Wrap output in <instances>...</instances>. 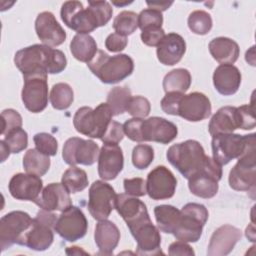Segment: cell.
Listing matches in <instances>:
<instances>
[{
    "label": "cell",
    "mask_w": 256,
    "mask_h": 256,
    "mask_svg": "<svg viewBox=\"0 0 256 256\" xmlns=\"http://www.w3.org/2000/svg\"><path fill=\"white\" fill-rule=\"evenodd\" d=\"M166 157L186 179L203 172L222 176L221 165L207 156L202 145L196 140H186L172 145L167 150Z\"/></svg>",
    "instance_id": "1"
},
{
    "label": "cell",
    "mask_w": 256,
    "mask_h": 256,
    "mask_svg": "<svg viewBox=\"0 0 256 256\" xmlns=\"http://www.w3.org/2000/svg\"><path fill=\"white\" fill-rule=\"evenodd\" d=\"M60 14L67 27L78 34H89L109 22L113 9L107 1H89L87 8L80 1H66L61 6Z\"/></svg>",
    "instance_id": "2"
},
{
    "label": "cell",
    "mask_w": 256,
    "mask_h": 256,
    "mask_svg": "<svg viewBox=\"0 0 256 256\" xmlns=\"http://www.w3.org/2000/svg\"><path fill=\"white\" fill-rule=\"evenodd\" d=\"M14 63L23 75L37 72L58 74L66 68L67 59L61 50L44 44H34L18 50Z\"/></svg>",
    "instance_id": "3"
},
{
    "label": "cell",
    "mask_w": 256,
    "mask_h": 256,
    "mask_svg": "<svg viewBox=\"0 0 256 256\" xmlns=\"http://www.w3.org/2000/svg\"><path fill=\"white\" fill-rule=\"evenodd\" d=\"M87 66L105 84L119 83L130 76L134 70V62L129 55L110 56L103 50H98Z\"/></svg>",
    "instance_id": "4"
},
{
    "label": "cell",
    "mask_w": 256,
    "mask_h": 256,
    "mask_svg": "<svg viewBox=\"0 0 256 256\" xmlns=\"http://www.w3.org/2000/svg\"><path fill=\"white\" fill-rule=\"evenodd\" d=\"M208 220V210L203 204L187 203L180 210L172 234L177 240L197 242Z\"/></svg>",
    "instance_id": "5"
},
{
    "label": "cell",
    "mask_w": 256,
    "mask_h": 256,
    "mask_svg": "<svg viewBox=\"0 0 256 256\" xmlns=\"http://www.w3.org/2000/svg\"><path fill=\"white\" fill-rule=\"evenodd\" d=\"M112 116L107 103H100L94 109L84 106L76 111L73 125L80 134L101 140L112 121Z\"/></svg>",
    "instance_id": "6"
},
{
    "label": "cell",
    "mask_w": 256,
    "mask_h": 256,
    "mask_svg": "<svg viewBox=\"0 0 256 256\" xmlns=\"http://www.w3.org/2000/svg\"><path fill=\"white\" fill-rule=\"evenodd\" d=\"M255 136L250 139L246 150L229 173V185L236 191H254L256 184Z\"/></svg>",
    "instance_id": "7"
},
{
    "label": "cell",
    "mask_w": 256,
    "mask_h": 256,
    "mask_svg": "<svg viewBox=\"0 0 256 256\" xmlns=\"http://www.w3.org/2000/svg\"><path fill=\"white\" fill-rule=\"evenodd\" d=\"M57 215L51 211L41 209L38 211L32 224L22 242V246H26L35 251H44L48 249L54 240V225Z\"/></svg>",
    "instance_id": "8"
},
{
    "label": "cell",
    "mask_w": 256,
    "mask_h": 256,
    "mask_svg": "<svg viewBox=\"0 0 256 256\" xmlns=\"http://www.w3.org/2000/svg\"><path fill=\"white\" fill-rule=\"evenodd\" d=\"M253 136H255V133L249 135L221 133L212 136L213 159L222 166L228 164L235 158H239L246 150Z\"/></svg>",
    "instance_id": "9"
},
{
    "label": "cell",
    "mask_w": 256,
    "mask_h": 256,
    "mask_svg": "<svg viewBox=\"0 0 256 256\" xmlns=\"http://www.w3.org/2000/svg\"><path fill=\"white\" fill-rule=\"evenodd\" d=\"M33 218L24 211H12L0 220V247L5 251L14 244L22 245Z\"/></svg>",
    "instance_id": "10"
},
{
    "label": "cell",
    "mask_w": 256,
    "mask_h": 256,
    "mask_svg": "<svg viewBox=\"0 0 256 256\" xmlns=\"http://www.w3.org/2000/svg\"><path fill=\"white\" fill-rule=\"evenodd\" d=\"M47 73L37 72L23 75L22 101L26 109L32 113L42 112L48 104Z\"/></svg>",
    "instance_id": "11"
},
{
    "label": "cell",
    "mask_w": 256,
    "mask_h": 256,
    "mask_svg": "<svg viewBox=\"0 0 256 256\" xmlns=\"http://www.w3.org/2000/svg\"><path fill=\"white\" fill-rule=\"evenodd\" d=\"M116 193L114 188L101 180L94 181L89 188L88 210L91 216L100 221L107 219L115 209Z\"/></svg>",
    "instance_id": "12"
},
{
    "label": "cell",
    "mask_w": 256,
    "mask_h": 256,
    "mask_svg": "<svg viewBox=\"0 0 256 256\" xmlns=\"http://www.w3.org/2000/svg\"><path fill=\"white\" fill-rule=\"evenodd\" d=\"M88 221L82 210L71 205L61 212L54 225V231L64 240L75 242L86 235Z\"/></svg>",
    "instance_id": "13"
},
{
    "label": "cell",
    "mask_w": 256,
    "mask_h": 256,
    "mask_svg": "<svg viewBox=\"0 0 256 256\" xmlns=\"http://www.w3.org/2000/svg\"><path fill=\"white\" fill-rule=\"evenodd\" d=\"M99 152V146L94 141L72 137L64 143L62 157L64 162L70 166L78 164L90 166L98 160Z\"/></svg>",
    "instance_id": "14"
},
{
    "label": "cell",
    "mask_w": 256,
    "mask_h": 256,
    "mask_svg": "<svg viewBox=\"0 0 256 256\" xmlns=\"http://www.w3.org/2000/svg\"><path fill=\"white\" fill-rule=\"evenodd\" d=\"M115 209L126 222L130 232L151 221L144 202L126 193L117 195Z\"/></svg>",
    "instance_id": "15"
},
{
    "label": "cell",
    "mask_w": 256,
    "mask_h": 256,
    "mask_svg": "<svg viewBox=\"0 0 256 256\" xmlns=\"http://www.w3.org/2000/svg\"><path fill=\"white\" fill-rule=\"evenodd\" d=\"M211 110L210 100L205 94L191 92L185 95L182 93L177 104L176 116L190 122H198L208 118L211 115Z\"/></svg>",
    "instance_id": "16"
},
{
    "label": "cell",
    "mask_w": 256,
    "mask_h": 256,
    "mask_svg": "<svg viewBox=\"0 0 256 256\" xmlns=\"http://www.w3.org/2000/svg\"><path fill=\"white\" fill-rule=\"evenodd\" d=\"M176 186V177L165 166H157L147 175L146 192L153 200H165L173 197Z\"/></svg>",
    "instance_id": "17"
},
{
    "label": "cell",
    "mask_w": 256,
    "mask_h": 256,
    "mask_svg": "<svg viewBox=\"0 0 256 256\" xmlns=\"http://www.w3.org/2000/svg\"><path fill=\"white\" fill-rule=\"evenodd\" d=\"M141 142H158L161 144H168L173 141L177 134V126L162 117H150L142 119L141 127Z\"/></svg>",
    "instance_id": "18"
},
{
    "label": "cell",
    "mask_w": 256,
    "mask_h": 256,
    "mask_svg": "<svg viewBox=\"0 0 256 256\" xmlns=\"http://www.w3.org/2000/svg\"><path fill=\"white\" fill-rule=\"evenodd\" d=\"M236 129L246 130L241 107H221L212 116L208 125L211 136L221 133H233Z\"/></svg>",
    "instance_id": "19"
},
{
    "label": "cell",
    "mask_w": 256,
    "mask_h": 256,
    "mask_svg": "<svg viewBox=\"0 0 256 256\" xmlns=\"http://www.w3.org/2000/svg\"><path fill=\"white\" fill-rule=\"evenodd\" d=\"M43 188L40 176L34 174L17 173L9 181L8 189L11 196L17 200L35 201Z\"/></svg>",
    "instance_id": "20"
},
{
    "label": "cell",
    "mask_w": 256,
    "mask_h": 256,
    "mask_svg": "<svg viewBox=\"0 0 256 256\" xmlns=\"http://www.w3.org/2000/svg\"><path fill=\"white\" fill-rule=\"evenodd\" d=\"M124 166L123 152L118 144L104 143L98 156V174L104 180H113Z\"/></svg>",
    "instance_id": "21"
},
{
    "label": "cell",
    "mask_w": 256,
    "mask_h": 256,
    "mask_svg": "<svg viewBox=\"0 0 256 256\" xmlns=\"http://www.w3.org/2000/svg\"><path fill=\"white\" fill-rule=\"evenodd\" d=\"M35 31L44 45L59 46L66 39V32L58 23L53 13L44 11L38 14L35 20Z\"/></svg>",
    "instance_id": "22"
},
{
    "label": "cell",
    "mask_w": 256,
    "mask_h": 256,
    "mask_svg": "<svg viewBox=\"0 0 256 256\" xmlns=\"http://www.w3.org/2000/svg\"><path fill=\"white\" fill-rule=\"evenodd\" d=\"M241 239L240 229L225 224L217 228L209 241L207 248V255L209 256H223L229 254L236 243Z\"/></svg>",
    "instance_id": "23"
},
{
    "label": "cell",
    "mask_w": 256,
    "mask_h": 256,
    "mask_svg": "<svg viewBox=\"0 0 256 256\" xmlns=\"http://www.w3.org/2000/svg\"><path fill=\"white\" fill-rule=\"evenodd\" d=\"M34 203L47 211H64L72 205L67 189L62 183H50L40 193Z\"/></svg>",
    "instance_id": "24"
},
{
    "label": "cell",
    "mask_w": 256,
    "mask_h": 256,
    "mask_svg": "<svg viewBox=\"0 0 256 256\" xmlns=\"http://www.w3.org/2000/svg\"><path fill=\"white\" fill-rule=\"evenodd\" d=\"M137 242L136 254L138 255H158L161 251V236L159 229L149 221L131 232Z\"/></svg>",
    "instance_id": "25"
},
{
    "label": "cell",
    "mask_w": 256,
    "mask_h": 256,
    "mask_svg": "<svg viewBox=\"0 0 256 256\" xmlns=\"http://www.w3.org/2000/svg\"><path fill=\"white\" fill-rule=\"evenodd\" d=\"M186 51V43L184 38L177 33H169L164 36L157 46V58L167 66L177 64Z\"/></svg>",
    "instance_id": "26"
},
{
    "label": "cell",
    "mask_w": 256,
    "mask_h": 256,
    "mask_svg": "<svg viewBox=\"0 0 256 256\" xmlns=\"http://www.w3.org/2000/svg\"><path fill=\"white\" fill-rule=\"evenodd\" d=\"M213 84L221 95H233L240 87L241 73L233 64H220L214 70Z\"/></svg>",
    "instance_id": "27"
},
{
    "label": "cell",
    "mask_w": 256,
    "mask_h": 256,
    "mask_svg": "<svg viewBox=\"0 0 256 256\" xmlns=\"http://www.w3.org/2000/svg\"><path fill=\"white\" fill-rule=\"evenodd\" d=\"M94 240L102 255H111L120 240L118 227L107 219L100 220L95 227Z\"/></svg>",
    "instance_id": "28"
},
{
    "label": "cell",
    "mask_w": 256,
    "mask_h": 256,
    "mask_svg": "<svg viewBox=\"0 0 256 256\" xmlns=\"http://www.w3.org/2000/svg\"><path fill=\"white\" fill-rule=\"evenodd\" d=\"M209 52L220 64H233L240 53L239 45L228 37H217L210 41Z\"/></svg>",
    "instance_id": "29"
},
{
    "label": "cell",
    "mask_w": 256,
    "mask_h": 256,
    "mask_svg": "<svg viewBox=\"0 0 256 256\" xmlns=\"http://www.w3.org/2000/svg\"><path fill=\"white\" fill-rule=\"evenodd\" d=\"M221 177L210 172L200 173L188 179L189 190L197 197L204 199L212 198L218 192V182L221 180Z\"/></svg>",
    "instance_id": "30"
},
{
    "label": "cell",
    "mask_w": 256,
    "mask_h": 256,
    "mask_svg": "<svg viewBox=\"0 0 256 256\" xmlns=\"http://www.w3.org/2000/svg\"><path fill=\"white\" fill-rule=\"evenodd\" d=\"M70 51L73 57L81 62L88 63L97 53V44L89 34H76L70 42Z\"/></svg>",
    "instance_id": "31"
},
{
    "label": "cell",
    "mask_w": 256,
    "mask_h": 256,
    "mask_svg": "<svg viewBox=\"0 0 256 256\" xmlns=\"http://www.w3.org/2000/svg\"><path fill=\"white\" fill-rule=\"evenodd\" d=\"M191 85V74L187 69L176 68L168 72L163 79V89L166 93L186 92Z\"/></svg>",
    "instance_id": "32"
},
{
    "label": "cell",
    "mask_w": 256,
    "mask_h": 256,
    "mask_svg": "<svg viewBox=\"0 0 256 256\" xmlns=\"http://www.w3.org/2000/svg\"><path fill=\"white\" fill-rule=\"evenodd\" d=\"M50 159L37 149H29L23 156L24 170L29 174L43 176L50 168Z\"/></svg>",
    "instance_id": "33"
},
{
    "label": "cell",
    "mask_w": 256,
    "mask_h": 256,
    "mask_svg": "<svg viewBox=\"0 0 256 256\" xmlns=\"http://www.w3.org/2000/svg\"><path fill=\"white\" fill-rule=\"evenodd\" d=\"M180 210L172 205H158L154 208V215L158 229L164 233L172 234Z\"/></svg>",
    "instance_id": "34"
},
{
    "label": "cell",
    "mask_w": 256,
    "mask_h": 256,
    "mask_svg": "<svg viewBox=\"0 0 256 256\" xmlns=\"http://www.w3.org/2000/svg\"><path fill=\"white\" fill-rule=\"evenodd\" d=\"M61 183L69 193H77L88 186V177L83 169L71 166L63 173Z\"/></svg>",
    "instance_id": "35"
},
{
    "label": "cell",
    "mask_w": 256,
    "mask_h": 256,
    "mask_svg": "<svg viewBox=\"0 0 256 256\" xmlns=\"http://www.w3.org/2000/svg\"><path fill=\"white\" fill-rule=\"evenodd\" d=\"M131 96V91L127 86H116L108 92L106 103L108 104L113 116L123 114L126 111V107Z\"/></svg>",
    "instance_id": "36"
},
{
    "label": "cell",
    "mask_w": 256,
    "mask_h": 256,
    "mask_svg": "<svg viewBox=\"0 0 256 256\" xmlns=\"http://www.w3.org/2000/svg\"><path fill=\"white\" fill-rule=\"evenodd\" d=\"M50 103L57 110H65L70 107L74 100V93L67 83H56L53 85L50 95Z\"/></svg>",
    "instance_id": "37"
},
{
    "label": "cell",
    "mask_w": 256,
    "mask_h": 256,
    "mask_svg": "<svg viewBox=\"0 0 256 256\" xmlns=\"http://www.w3.org/2000/svg\"><path fill=\"white\" fill-rule=\"evenodd\" d=\"M113 28L120 35H131L138 28V15L133 11L120 12L114 18Z\"/></svg>",
    "instance_id": "38"
},
{
    "label": "cell",
    "mask_w": 256,
    "mask_h": 256,
    "mask_svg": "<svg viewBox=\"0 0 256 256\" xmlns=\"http://www.w3.org/2000/svg\"><path fill=\"white\" fill-rule=\"evenodd\" d=\"M213 25L211 15L203 10H195L188 17L189 29L197 35H205L209 33Z\"/></svg>",
    "instance_id": "39"
},
{
    "label": "cell",
    "mask_w": 256,
    "mask_h": 256,
    "mask_svg": "<svg viewBox=\"0 0 256 256\" xmlns=\"http://www.w3.org/2000/svg\"><path fill=\"white\" fill-rule=\"evenodd\" d=\"M4 136V142L11 153H19L28 145V134L21 127L9 131Z\"/></svg>",
    "instance_id": "40"
},
{
    "label": "cell",
    "mask_w": 256,
    "mask_h": 256,
    "mask_svg": "<svg viewBox=\"0 0 256 256\" xmlns=\"http://www.w3.org/2000/svg\"><path fill=\"white\" fill-rule=\"evenodd\" d=\"M154 159V150L150 145L138 144L132 151V163L137 169H146Z\"/></svg>",
    "instance_id": "41"
},
{
    "label": "cell",
    "mask_w": 256,
    "mask_h": 256,
    "mask_svg": "<svg viewBox=\"0 0 256 256\" xmlns=\"http://www.w3.org/2000/svg\"><path fill=\"white\" fill-rule=\"evenodd\" d=\"M163 16L160 11L154 9H144L138 15V27L141 31L154 29V28H162Z\"/></svg>",
    "instance_id": "42"
},
{
    "label": "cell",
    "mask_w": 256,
    "mask_h": 256,
    "mask_svg": "<svg viewBox=\"0 0 256 256\" xmlns=\"http://www.w3.org/2000/svg\"><path fill=\"white\" fill-rule=\"evenodd\" d=\"M36 149L48 156H55L58 150V142L54 136L49 133H37L33 137Z\"/></svg>",
    "instance_id": "43"
},
{
    "label": "cell",
    "mask_w": 256,
    "mask_h": 256,
    "mask_svg": "<svg viewBox=\"0 0 256 256\" xmlns=\"http://www.w3.org/2000/svg\"><path fill=\"white\" fill-rule=\"evenodd\" d=\"M150 110L149 100L142 96H131L126 107V111L134 118H144L149 115Z\"/></svg>",
    "instance_id": "44"
},
{
    "label": "cell",
    "mask_w": 256,
    "mask_h": 256,
    "mask_svg": "<svg viewBox=\"0 0 256 256\" xmlns=\"http://www.w3.org/2000/svg\"><path fill=\"white\" fill-rule=\"evenodd\" d=\"M2 118V130L1 134L5 135L9 131L20 128L22 126V117L14 109H5L1 113Z\"/></svg>",
    "instance_id": "45"
},
{
    "label": "cell",
    "mask_w": 256,
    "mask_h": 256,
    "mask_svg": "<svg viewBox=\"0 0 256 256\" xmlns=\"http://www.w3.org/2000/svg\"><path fill=\"white\" fill-rule=\"evenodd\" d=\"M124 137V130L123 125H121L117 121H111L108 128L106 129L102 141L104 143H111V144H118L120 141H122Z\"/></svg>",
    "instance_id": "46"
},
{
    "label": "cell",
    "mask_w": 256,
    "mask_h": 256,
    "mask_svg": "<svg viewBox=\"0 0 256 256\" xmlns=\"http://www.w3.org/2000/svg\"><path fill=\"white\" fill-rule=\"evenodd\" d=\"M124 190L125 193L134 197L144 196L146 192V182L144 179L136 177L131 179H124Z\"/></svg>",
    "instance_id": "47"
},
{
    "label": "cell",
    "mask_w": 256,
    "mask_h": 256,
    "mask_svg": "<svg viewBox=\"0 0 256 256\" xmlns=\"http://www.w3.org/2000/svg\"><path fill=\"white\" fill-rule=\"evenodd\" d=\"M143 118H132L123 124L124 134L132 141L141 142V122Z\"/></svg>",
    "instance_id": "48"
},
{
    "label": "cell",
    "mask_w": 256,
    "mask_h": 256,
    "mask_svg": "<svg viewBox=\"0 0 256 256\" xmlns=\"http://www.w3.org/2000/svg\"><path fill=\"white\" fill-rule=\"evenodd\" d=\"M165 32L162 28H154L149 30H144L141 32L142 42L150 47L158 46L161 40L164 38Z\"/></svg>",
    "instance_id": "49"
},
{
    "label": "cell",
    "mask_w": 256,
    "mask_h": 256,
    "mask_svg": "<svg viewBox=\"0 0 256 256\" xmlns=\"http://www.w3.org/2000/svg\"><path fill=\"white\" fill-rule=\"evenodd\" d=\"M127 38L126 36L120 35L118 33H111L107 36L105 40V47L110 52H120L124 50L127 46Z\"/></svg>",
    "instance_id": "50"
},
{
    "label": "cell",
    "mask_w": 256,
    "mask_h": 256,
    "mask_svg": "<svg viewBox=\"0 0 256 256\" xmlns=\"http://www.w3.org/2000/svg\"><path fill=\"white\" fill-rule=\"evenodd\" d=\"M168 253L171 256H176V255H187V256H193L195 254L194 250L192 247L187 244L184 241H175L170 244Z\"/></svg>",
    "instance_id": "51"
},
{
    "label": "cell",
    "mask_w": 256,
    "mask_h": 256,
    "mask_svg": "<svg viewBox=\"0 0 256 256\" xmlns=\"http://www.w3.org/2000/svg\"><path fill=\"white\" fill-rule=\"evenodd\" d=\"M146 4L150 7V9H154V10L162 12V11L167 10L173 4V2L172 1H170V2H167V1L166 2H159V1L150 2V1H147Z\"/></svg>",
    "instance_id": "52"
},
{
    "label": "cell",
    "mask_w": 256,
    "mask_h": 256,
    "mask_svg": "<svg viewBox=\"0 0 256 256\" xmlns=\"http://www.w3.org/2000/svg\"><path fill=\"white\" fill-rule=\"evenodd\" d=\"M66 254H68V255H80V254H87V252H85L84 250L80 249L77 246H73V247H68L66 249Z\"/></svg>",
    "instance_id": "53"
},
{
    "label": "cell",
    "mask_w": 256,
    "mask_h": 256,
    "mask_svg": "<svg viewBox=\"0 0 256 256\" xmlns=\"http://www.w3.org/2000/svg\"><path fill=\"white\" fill-rule=\"evenodd\" d=\"M0 144H1V149H2V159H1V161L3 162V161H5V159L9 156L10 150H9L8 146L6 145V143L4 142V140H1V141H0Z\"/></svg>",
    "instance_id": "54"
},
{
    "label": "cell",
    "mask_w": 256,
    "mask_h": 256,
    "mask_svg": "<svg viewBox=\"0 0 256 256\" xmlns=\"http://www.w3.org/2000/svg\"><path fill=\"white\" fill-rule=\"evenodd\" d=\"M252 230H250V227L246 228V237L250 240V241H255V232H254V226L251 228Z\"/></svg>",
    "instance_id": "55"
}]
</instances>
